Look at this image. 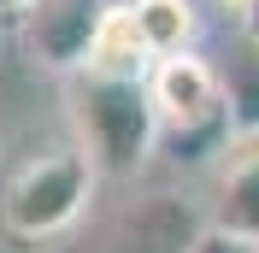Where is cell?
<instances>
[{
    "label": "cell",
    "mask_w": 259,
    "mask_h": 253,
    "mask_svg": "<svg viewBox=\"0 0 259 253\" xmlns=\"http://www.w3.org/2000/svg\"><path fill=\"white\" fill-rule=\"evenodd\" d=\"M71 124L89 147L100 177H136L147 153L159 147V112L147 95V77H106V71H77L71 82Z\"/></svg>",
    "instance_id": "cell-1"
},
{
    "label": "cell",
    "mask_w": 259,
    "mask_h": 253,
    "mask_svg": "<svg viewBox=\"0 0 259 253\" xmlns=\"http://www.w3.org/2000/svg\"><path fill=\"white\" fill-rule=\"evenodd\" d=\"M95 189H100V171H95V159H89L82 142L48 147V153L24 159L6 177V189H0V230L12 241H53L95 212Z\"/></svg>",
    "instance_id": "cell-2"
},
{
    "label": "cell",
    "mask_w": 259,
    "mask_h": 253,
    "mask_svg": "<svg viewBox=\"0 0 259 253\" xmlns=\"http://www.w3.org/2000/svg\"><path fill=\"white\" fill-rule=\"evenodd\" d=\"M206 236V206L183 200L171 189H142L118 200L112 212L89 218L77 253H194Z\"/></svg>",
    "instance_id": "cell-3"
},
{
    "label": "cell",
    "mask_w": 259,
    "mask_h": 253,
    "mask_svg": "<svg viewBox=\"0 0 259 253\" xmlns=\"http://www.w3.org/2000/svg\"><path fill=\"white\" fill-rule=\"evenodd\" d=\"M206 230L259 241V130H236L218 147V171L206 189Z\"/></svg>",
    "instance_id": "cell-4"
},
{
    "label": "cell",
    "mask_w": 259,
    "mask_h": 253,
    "mask_svg": "<svg viewBox=\"0 0 259 253\" xmlns=\"http://www.w3.org/2000/svg\"><path fill=\"white\" fill-rule=\"evenodd\" d=\"M100 12H106V0H35L24 12V35H30L35 59L53 71H77L89 59Z\"/></svg>",
    "instance_id": "cell-5"
},
{
    "label": "cell",
    "mask_w": 259,
    "mask_h": 253,
    "mask_svg": "<svg viewBox=\"0 0 259 253\" xmlns=\"http://www.w3.org/2000/svg\"><path fill=\"white\" fill-rule=\"evenodd\" d=\"M159 53L147 48L142 24H136V6L130 0H106V12L95 24V41H89V59L77 71H106V77H147Z\"/></svg>",
    "instance_id": "cell-6"
},
{
    "label": "cell",
    "mask_w": 259,
    "mask_h": 253,
    "mask_svg": "<svg viewBox=\"0 0 259 253\" xmlns=\"http://www.w3.org/2000/svg\"><path fill=\"white\" fill-rule=\"evenodd\" d=\"M218 82H224V106L236 130H259V35L242 30V41H230L224 65H218Z\"/></svg>",
    "instance_id": "cell-7"
},
{
    "label": "cell",
    "mask_w": 259,
    "mask_h": 253,
    "mask_svg": "<svg viewBox=\"0 0 259 253\" xmlns=\"http://www.w3.org/2000/svg\"><path fill=\"white\" fill-rule=\"evenodd\" d=\"M153 53H183L194 41V0H130Z\"/></svg>",
    "instance_id": "cell-8"
},
{
    "label": "cell",
    "mask_w": 259,
    "mask_h": 253,
    "mask_svg": "<svg viewBox=\"0 0 259 253\" xmlns=\"http://www.w3.org/2000/svg\"><path fill=\"white\" fill-rule=\"evenodd\" d=\"M194 253H259V241H242V236H224V230H206Z\"/></svg>",
    "instance_id": "cell-9"
},
{
    "label": "cell",
    "mask_w": 259,
    "mask_h": 253,
    "mask_svg": "<svg viewBox=\"0 0 259 253\" xmlns=\"http://www.w3.org/2000/svg\"><path fill=\"white\" fill-rule=\"evenodd\" d=\"M30 6H35V0H0V18H24Z\"/></svg>",
    "instance_id": "cell-10"
},
{
    "label": "cell",
    "mask_w": 259,
    "mask_h": 253,
    "mask_svg": "<svg viewBox=\"0 0 259 253\" xmlns=\"http://www.w3.org/2000/svg\"><path fill=\"white\" fill-rule=\"evenodd\" d=\"M242 12H247V35H259V0H247Z\"/></svg>",
    "instance_id": "cell-11"
},
{
    "label": "cell",
    "mask_w": 259,
    "mask_h": 253,
    "mask_svg": "<svg viewBox=\"0 0 259 253\" xmlns=\"http://www.w3.org/2000/svg\"><path fill=\"white\" fill-rule=\"evenodd\" d=\"M230 6H247V0H230Z\"/></svg>",
    "instance_id": "cell-12"
}]
</instances>
